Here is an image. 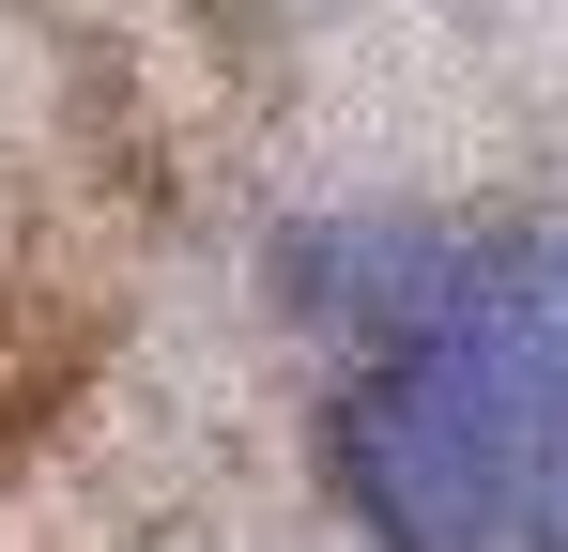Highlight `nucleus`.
<instances>
[{"instance_id":"1","label":"nucleus","mask_w":568,"mask_h":552,"mask_svg":"<svg viewBox=\"0 0 568 552\" xmlns=\"http://www.w3.org/2000/svg\"><path fill=\"white\" fill-rule=\"evenodd\" d=\"M323 460L369 552H507V446H491V368L462 338V262H430V292L354 354Z\"/></svg>"},{"instance_id":"2","label":"nucleus","mask_w":568,"mask_h":552,"mask_svg":"<svg viewBox=\"0 0 568 552\" xmlns=\"http://www.w3.org/2000/svg\"><path fill=\"white\" fill-rule=\"evenodd\" d=\"M462 338L491 368V446H507V538L568 552V246L462 262Z\"/></svg>"}]
</instances>
